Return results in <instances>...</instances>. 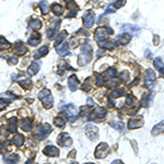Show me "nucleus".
Segmentation results:
<instances>
[{
	"label": "nucleus",
	"mask_w": 164,
	"mask_h": 164,
	"mask_svg": "<svg viewBox=\"0 0 164 164\" xmlns=\"http://www.w3.org/2000/svg\"><path fill=\"white\" fill-rule=\"evenodd\" d=\"M113 34V30L111 29H104V28H99L95 31V41L99 44L100 47L102 48H109V49H113L116 47V42H111L109 41V36Z\"/></svg>",
	"instance_id": "obj_1"
},
{
	"label": "nucleus",
	"mask_w": 164,
	"mask_h": 164,
	"mask_svg": "<svg viewBox=\"0 0 164 164\" xmlns=\"http://www.w3.org/2000/svg\"><path fill=\"white\" fill-rule=\"evenodd\" d=\"M91 58H92V48H91L88 41H86L82 46V48H81V53L80 56H79V64L81 66H84L90 61Z\"/></svg>",
	"instance_id": "obj_2"
},
{
	"label": "nucleus",
	"mask_w": 164,
	"mask_h": 164,
	"mask_svg": "<svg viewBox=\"0 0 164 164\" xmlns=\"http://www.w3.org/2000/svg\"><path fill=\"white\" fill-rule=\"evenodd\" d=\"M61 111L65 112L66 115H67V117H68V119H69V122H74L79 116L78 109H77V106L73 104L65 105V106L61 107Z\"/></svg>",
	"instance_id": "obj_3"
},
{
	"label": "nucleus",
	"mask_w": 164,
	"mask_h": 164,
	"mask_svg": "<svg viewBox=\"0 0 164 164\" xmlns=\"http://www.w3.org/2000/svg\"><path fill=\"white\" fill-rule=\"evenodd\" d=\"M109 151V147L107 143L105 142L100 143L99 146L96 147V149H95V157H97V159H103V157H107Z\"/></svg>",
	"instance_id": "obj_4"
},
{
	"label": "nucleus",
	"mask_w": 164,
	"mask_h": 164,
	"mask_svg": "<svg viewBox=\"0 0 164 164\" xmlns=\"http://www.w3.org/2000/svg\"><path fill=\"white\" fill-rule=\"evenodd\" d=\"M51 131V127L48 124H44V125H41L37 127L36 129V135L38 137L39 140H43L49 135V132Z\"/></svg>",
	"instance_id": "obj_5"
},
{
	"label": "nucleus",
	"mask_w": 164,
	"mask_h": 164,
	"mask_svg": "<svg viewBox=\"0 0 164 164\" xmlns=\"http://www.w3.org/2000/svg\"><path fill=\"white\" fill-rule=\"evenodd\" d=\"M120 30L124 33H128L130 35H135V36H138L140 34V28L134 24H124V25L120 28Z\"/></svg>",
	"instance_id": "obj_6"
},
{
	"label": "nucleus",
	"mask_w": 164,
	"mask_h": 164,
	"mask_svg": "<svg viewBox=\"0 0 164 164\" xmlns=\"http://www.w3.org/2000/svg\"><path fill=\"white\" fill-rule=\"evenodd\" d=\"M107 111L103 107H97L92 114H90L89 120H102L103 118L106 116Z\"/></svg>",
	"instance_id": "obj_7"
},
{
	"label": "nucleus",
	"mask_w": 164,
	"mask_h": 164,
	"mask_svg": "<svg viewBox=\"0 0 164 164\" xmlns=\"http://www.w3.org/2000/svg\"><path fill=\"white\" fill-rule=\"evenodd\" d=\"M97 134H99V128H97L96 126L91 125V124L86 126V135L89 139L95 140V139L97 138Z\"/></svg>",
	"instance_id": "obj_8"
},
{
	"label": "nucleus",
	"mask_w": 164,
	"mask_h": 164,
	"mask_svg": "<svg viewBox=\"0 0 164 164\" xmlns=\"http://www.w3.org/2000/svg\"><path fill=\"white\" fill-rule=\"evenodd\" d=\"M143 120L142 117H132L128 122V128L129 129H136V128H140L143 126Z\"/></svg>",
	"instance_id": "obj_9"
},
{
	"label": "nucleus",
	"mask_w": 164,
	"mask_h": 164,
	"mask_svg": "<svg viewBox=\"0 0 164 164\" xmlns=\"http://www.w3.org/2000/svg\"><path fill=\"white\" fill-rule=\"evenodd\" d=\"M94 19H95V14L93 11H88L83 14V22L84 25L86 28H92V25L94 24Z\"/></svg>",
	"instance_id": "obj_10"
},
{
	"label": "nucleus",
	"mask_w": 164,
	"mask_h": 164,
	"mask_svg": "<svg viewBox=\"0 0 164 164\" xmlns=\"http://www.w3.org/2000/svg\"><path fill=\"white\" fill-rule=\"evenodd\" d=\"M60 25V20H58V19H54L53 20V26H51V28L47 30V37H48L49 39L53 38L54 36H55V34L57 33V29L59 28Z\"/></svg>",
	"instance_id": "obj_11"
},
{
	"label": "nucleus",
	"mask_w": 164,
	"mask_h": 164,
	"mask_svg": "<svg viewBox=\"0 0 164 164\" xmlns=\"http://www.w3.org/2000/svg\"><path fill=\"white\" fill-rule=\"evenodd\" d=\"M130 39H131V35L128 34V33H122V34L118 35V36L116 37L115 42H116V44L126 45L130 42Z\"/></svg>",
	"instance_id": "obj_12"
},
{
	"label": "nucleus",
	"mask_w": 164,
	"mask_h": 164,
	"mask_svg": "<svg viewBox=\"0 0 164 164\" xmlns=\"http://www.w3.org/2000/svg\"><path fill=\"white\" fill-rule=\"evenodd\" d=\"M155 80V73L152 69H148L146 72V86L148 88H152Z\"/></svg>",
	"instance_id": "obj_13"
},
{
	"label": "nucleus",
	"mask_w": 164,
	"mask_h": 164,
	"mask_svg": "<svg viewBox=\"0 0 164 164\" xmlns=\"http://www.w3.org/2000/svg\"><path fill=\"white\" fill-rule=\"evenodd\" d=\"M56 51H57V54L59 56H63V57H65V56L69 55L70 54V49H69V45H68V43H63L61 45H59V46L56 47Z\"/></svg>",
	"instance_id": "obj_14"
},
{
	"label": "nucleus",
	"mask_w": 164,
	"mask_h": 164,
	"mask_svg": "<svg viewBox=\"0 0 164 164\" xmlns=\"http://www.w3.org/2000/svg\"><path fill=\"white\" fill-rule=\"evenodd\" d=\"M43 152H44V154L47 155V157H55L59 155V149L56 148V147H54V146H48L43 150Z\"/></svg>",
	"instance_id": "obj_15"
},
{
	"label": "nucleus",
	"mask_w": 164,
	"mask_h": 164,
	"mask_svg": "<svg viewBox=\"0 0 164 164\" xmlns=\"http://www.w3.org/2000/svg\"><path fill=\"white\" fill-rule=\"evenodd\" d=\"M58 141L60 142V144L64 147H68L72 144V139L70 138V136L68 134H60L59 138H58Z\"/></svg>",
	"instance_id": "obj_16"
},
{
	"label": "nucleus",
	"mask_w": 164,
	"mask_h": 164,
	"mask_svg": "<svg viewBox=\"0 0 164 164\" xmlns=\"http://www.w3.org/2000/svg\"><path fill=\"white\" fill-rule=\"evenodd\" d=\"M68 86H69L70 91H72V92L77 91V89H78V78H77L76 74H72V76L69 77V79H68Z\"/></svg>",
	"instance_id": "obj_17"
},
{
	"label": "nucleus",
	"mask_w": 164,
	"mask_h": 164,
	"mask_svg": "<svg viewBox=\"0 0 164 164\" xmlns=\"http://www.w3.org/2000/svg\"><path fill=\"white\" fill-rule=\"evenodd\" d=\"M39 69H41V63H39V61H34V63L31 64V66L28 68V73L30 74V76H34V74H36L37 72L39 71Z\"/></svg>",
	"instance_id": "obj_18"
},
{
	"label": "nucleus",
	"mask_w": 164,
	"mask_h": 164,
	"mask_svg": "<svg viewBox=\"0 0 164 164\" xmlns=\"http://www.w3.org/2000/svg\"><path fill=\"white\" fill-rule=\"evenodd\" d=\"M67 7L68 9L70 10V12L71 13L67 14V18H72V16H77V11H78V6H77V3H74L73 1H69V2L67 3Z\"/></svg>",
	"instance_id": "obj_19"
},
{
	"label": "nucleus",
	"mask_w": 164,
	"mask_h": 164,
	"mask_svg": "<svg viewBox=\"0 0 164 164\" xmlns=\"http://www.w3.org/2000/svg\"><path fill=\"white\" fill-rule=\"evenodd\" d=\"M26 47H25V45L23 44L22 42H18L16 44V49H14V51H16V55H18V56H22V55H24V54L26 53Z\"/></svg>",
	"instance_id": "obj_20"
},
{
	"label": "nucleus",
	"mask_w": 164,
	"mask_h": 164,
	"mask_svg": "<svg viewBox=\"0 0 164 164\" xmlns=\"http://www.w3.org/2000/svg\"><path fill=\"white\" fill-rule=\"evenodd\" d=\"M164 131V120H162V122H160L157 125H155L154 127L152 128V130H151V134L153 135V136H157V135L161 134V132Z\"/></svg>",
	"instance_id": "obj_21"
},
{
	"label": "nucleus",
	"mask_w": 164,
	"mask_h": 164,
	"mask_svg": "<svg viewBox=\"0 0 164 164\" xmlns=\"http://www.w3.org/2000/svg\"><path fill=\"white\" fill-rule=\"evenodd\" d=\"M41 100H42V103H43V105H44L45 109H51L54 105V100H53L51 94L47 95V96L43 97V99H41Z\"/></svg>",
	"instance_id": "obj_22"
},
{
	"label": "nucleus",
	"mask_w": 164,
	"mask_h": 164,
	"mask_svg": "<svg viewBox=\"0 0 164 164\" xmlns=\"http://www.w3.org/2000/svg\"><path fill=\"white\" fill-rule=\"evenodd\" d=\"M41 34H38V33H35V34H33L32 36L29 38V44L32 45V46H36V45L39 44V42H41Z\"/></svg>",
	"instance_id": "obj_23"
},
{
	"label": "nucleus",
	"mask_w": 164,
	"mask_h": 164,
	"mask_svg": "<svg viewBox=\"0 0 164 164\" xmlns=\"http://www.w3.org/2000/svg\"><path fill=\"white\" fill-rule=\"evenodd\" d=\"M21 128L24 131H30L32 129V120L30 118H24L21 122Z\"/></svg>",
	"instance_id": "obj_24"
},
{
	"label": "nucleus",
	"mask_w": 164,
	"mask_h": 164,
	"mask_svg": "<svg viewBox=\"0 0 164 164\" xmlns=\"http://www.w3.org/2000/svg\"><path fill=\"white\" fill-rule=\"evenodd\" d=\"M122 95H125V89H124V88L116 89V90H114L113 92H112V94H111V96H109V99H111V101H113V100L117 99V97L122 96Z\"/></svg>",
	"instance_id": "obj_25"
},
{
	"label": "nucleus",
	"mask_w": 164,
	"mask_h": 164,
	"mask_svg": "<svg viewBox=\"0 0 164 164\" xmlns=\"http://www.w3.org/2000/svg\"><path fill=\"white\" fill-rule=\"evenodd\" d=\"M48 51H49V49H48V47L47 46L41 47V48H39L38 51L34 54V58L35 59H38V58L43 57V56H46L47 54H48Z\"/></svg>",
	"instance_id": "obj_26"
},
{
	"label": "nucleus",
	"mask_w": 164,
	"mask_h": 164,
	"mask_svg": "<svg viewBox=\"0 0 164 164\" xmlns=\"http://www.w3.org/2000/svg\"><path fill=\"white\" fill-rule=\"evenodd\" d=\"M12 142H13L16 147H21L24 143V137L20 134H16V136L13 137V139H12Z\"/></svg>",
	"instance_id": "obj_27"
},
{
	"label": "nucleus",
	"mask_w": 164,
	"mask_h": 164,
	"mask_svg": "<svg viewBox=\"0 0 164 164\" xmlns=\"http://www.w3.org/2000/svg\"><path fill=\"white\" fill-rule=\"evenodd\" d=\"M29 26H30V29H33V30L37 31L42 28V21L38 20V19H35V20H32V21L30 22Z\"/></svg>",
	"instance_id": "obj_28"
},
{
	"label": "nucleus",
	"mask_w": 164,
	"mask_h": 164,
	"mask_svg": "<svg viewBox=\"0 0 164 164\" xmlns=\"http://www.w3.org/2000/svg\"><path fill=\"white\" fill-rule=\"evenodd\" d=\"M54 124H55L57 127L64 128L66 125V119L64 117H61V116H58V117H56L55 119H54Z\"/></svg>",
	"instance_id": "obj_29"
},
{
	"label": "nucleus",
	"mask_w": 164,
	"mask_h": 164,
	"mask_svg": "<svg viewBox=\"0 0 164 164\" xmlns=\"http://www.w3.org/2000/svg\"><path fill=\"white\" fill-rule=\"evenodd\" d=\"M16 128H18V126H16V118H11V119L9 120L8 130H9L10 132H16Z\"/></svg>",
	"instance_id": "obj_30"
},
{
	"label": "nucleus",
	"mask_w": 164,
	"mask_h": 164,
	"mask_svg": "<svg viewBox=\"0 0 164 164\" xmlns=\"http://www.w3.org/2000/svg\"><path fill=\"white\" fill-rule=\"evenodd\" d=\"M152 96H153L152 94L147 95V96L144 97L142 101H141V105H142L143 107H149V106H150L151 102H152Z\"/></svg>",
	"instance_id": "obj_31"
},
{
	"label": "nucleus",
	"mask_w": 164,
	"mask_h": 164,
	"mask_svg": "<svg viewBox=\"0 0 164 164\" xmlns=\"http://www.w3.org/2000/svg\"><path fill=\"white\" fill-rule=\"evenodd\" d=\"M9 47H10V43L3 36H0V49L3 51V49H8Z\"/></svg>",
	"instance_id": "obj_32"
},
{
	"label": "nucleus",
	"mask_w": 164,
	"mask_h": 164,
	"mask_svg": "<svg viewBox=\"0 0 164 164\" xmlns=\"http://www.w3.org/2000/svg\"><path fill=\"white\" fill-rule=\"evenodd\" d=\"M154 67H155V69H157L159 71H163L164 64H163V61H162L161 58H155V60H154Z\"/></svg>",
	"instance_id": "obj_33"
},
{
	"label": "nucleus",
	"mask_w": 164,
	"mask_h": 164,
	"mask_svg": "<svg viewBox=\"0 0 164 164\" xmlns=\"http://www.w3.org/2000/svg\"><path fill=\"white\" fill-rule=\"evenodd\" d=\"M51 11H53L56 16H60V14L63 13V7L59 6L58 3H55V5H53V7H51Z\"/></svg>",
	"instance_id": "obj_34"
},
{
	"label": "nucleus",
	"mask_w": 164,
	"mask_h": 164,
	"mask_svg": "<svg viewBox=\"0 0 164 164\" xmlns=\"http://www.w3.org/2000/svg\"><path fill=\"white\" fill-rule=\"evenodd\" d=\"M6 164H18V160L19 157L16 155H11V157H6Z\"/></svg>",
	"instance_id": "obj_35"
},
{
	"label": "nucleus",
	"mask_w": 164,
	"mask_h": 164,
	"mask_svg": "<svg viewBox=\"0 0 164 164\" xmlns=\"http://www.w3.org/2000/svg\"><path fill=\"white\" fill-rule=\"evenodd\" d=\"M111 125H112V127L115 128L118 131H122V130H124V124H122V122H119V120H118V122H113Z\"/></svg>",
	"instance_id": "obj_36"
},
{
	"label": "nucleus",
	"mask_w": 164,
	"mask_h": 164,
	"mask_svg": "<svg viewBox=\"0 0 164 164\" xmlns=\"http://www.w3.org/2000/svg\"><path fill=\"white\" fill-rule=\"evenodd\" d=\"M39 7H41V10H42V12L44 14H46L47 12H48V8H49V5H48V2L47 1H41L39 2Z\"/></svg>",
	"instance_id": "obj_37"
},
{
	"label": "nucleus",
	"mask_w": 164,
	"mask_h": 164,
	"mask_svg": "<svg viewBox=\"0 0 164 164\" xmlns=\"http://www.w3.org/2000/svg\"><path fill=\"white\" fill-rule=\"evenodd\" d=\"M20 84H21L22 88H24L25 90H29V89L32 86V81H31L30 79H26V80H22L21 82H20Z\"/></svg>",
	"instance_id": "obj_38"
},
{
	"label": "nucleus",
	"mask_w": 164,
	"mask_h": 164,
	"mask_svg": "<svg viewBox=\"0 0 164 164\" xmlns=\"http://www.w3.org/2000/svg\"><path fill=\"white\" fill-rule=\"evenodd\" d=\"M126 104H127L128 106H132V105H135L136 104V97H135L134 95H128L127 100H126Z\"/></svg>",
	"instance_id": "obj_39"
},
{
	"label": "nucleus",
	"mask_w": 164,
	"mask_h": 164,
	"mask_svg": "<svg viewBox=\"0 0 164 164\" xmlns=\"http://www.w3.org/2000/svg\"><path fill=\"white\" fill-rule=\"evenodd\" d=\"M67 36V33L66 32H61L59 35H58V37H57V41L55 42V46H58V44H60V43L63 42L64 39H65V37Z\"/></svg>",
	"instance_id": "obj_40"
},
{
	"label": "nucleus",
	"mask_w": 164,
	"mask_h": 164,
	"mask_svg": "<svg viewBox=\"0 0 164 164\" xmlns=\"http://www.w3.org/2000/svg\"><path fill=\"white\" fill-rule=\"evenodd\" d=\"M105 73L109 77V78H115L117 76V71H116L115 68H109V69L105 71Z\"/></svg>",
	"instance_id": "obj_41"
},
{
	"label": "nucleus",
	"mask_w": 164,
	"mask_h": 164,
	"mask_svg": "<svg viewBox=\"0 0 164 164\" xmlns=\"http://www.w3.org/2000/svg\"><path fill=\"white\" fill-rule=\"evenodd\" d=\"M125 3H126V0H115L113 3V7L120 8V7H122V6H125Z\"/></svg>",
	"instance_id": "obj_42"
},
{
	"label": "nucleus",
	"mask_w": 164,
	"mask_h": 164,
	"mask_svg": "<svg viewBox=\"0 0 164 164\" xmlns=\"http://www.w3.org/2000/svg\"><path fill=\"white\" fill-rule=\"evenodd\" d=\"M10 104V101H7L5 99H0V111H2L6 106Z\"/></svg>",
	"instance_id": "obj_43"
},
{
	"label": "nucleus",
	"mask_w": 164,
	"mask_h": 164,
	"mask_svg": "<svg viewBox=\"0 0 164 164\" xmlns=\"http://www.w3.org/2000/svg\"><path fill=\"white\" fill-rule=\"evenodd\" d=\"M49 94H51V91L47 90V89H43V90L38 93V97L39 99H43V97L47 96V95H49Z\"/></svg>",
	"instance_id": "obj_44"
},
{
	"label": "nucleus",
	"mask_w": 164,
	"mask_h": 164,
	"mask_svg": "<svg viewBox=\"0 0 164 164\" xmlns=\"http://www.w3.org/2000/svg\"><path fill=\"white\" fill-rule=\"evenodd\" d=\"M120 80L124 81V82L129 81V73L127 71H124L122 73H120Z\"/></svg>",
	"instance_id": "obj_45"
},
{
	"label": "nucleus",
	"mask_w": 164,
	"mask_h": 164,
	"mask_svg": "<svg viewBox=\"0 0 164 164\" xmlns=\"http://www.w3.org/2000/svg\"><path fill=\"white\" fill-rule=\"evenodd\" d=\"M104 84V78L102 76H100V74H96V86H101Z\"/></svg>",
	"instance_id": "obj_46"
},
{
	"label": "nucleus",
	"mask_w": 164,
	"mask_h": 164,
	"mask_svg": "<svg viewBox=\"0 0 164 164\" xmlns=\"http://www.w3.org/2000/svg\"><path fill=\"white\" fill-rule=\"evenodd\" d=\"M8 63H9V65H16V64L18 63V58L14 57V56H10V57L8 58Z\"/></svg>",
	"instance_id": "obj_47"
},
{
	"label": "nucleus",
	"mask_w": 164,
	"mask_h": 164,
	"mask_svg": "<svg viewBox=\"0 0 164 164\" xmlns=\"http://www.w3.org/2000/svg\"><path fill=\"white\" fill-rule=\"evenodd\" d=\"M114 12H115V9H114L111 5V6H109V8L106 9V12H105V13H114Z\"/></svg>",
	"instance_id": "obj_48"
},
{
	"label": "nucleus",
	"mask_w": 164,
	"mask_h": 164,
	"mask_svg": "<svg viewBox=\"0 0 164 164\" xmlns=\"http://www.w3.org/2000/svg\"><path fill=\"white\" fill-rule=\"evenodd\" d=\"M159 42H160V39H159V36L157 35H154V39H153V44L157 46V45H159Z\"/></svg>",
	"instance_id": "obj_49"
},
{
	"label": "nucleus",
	"mask_w": 164,
	"mask_h": 164,
	"mask_svg": "<svg viewBox=\"0 0 164 164\" xmlns=\"http://www.w3.org/2000/svg\"><path fill=\"white\" fill-rule=\"evenodd\" d=\"M144 54H146V57H148V58H151V57H152V54H151V51H149V49H147L146 53H144Z\"/></svg>",
	"instance_id": "obj_50"
},
{
	"label": "nucleus",
	"mask_w": 164,
	"mask_h": 164,
	"mask_svg": "<svg viewBox=\"0 0 164 164\" xmlns=\"http://www.w3.org/2000/svg\"><path fill=\"white\" fill-rule=\"evenodd\" d=\"M88 104L89 105H93V106H94V102L92 101V99H91V97H89V99H88Z\"/></svg>",
	"instance_id": "obj_51"
},
{
	"label": "nucleus",
	"mask_w": 164,
	"mask_h": 164,
	"mask_svg": "<svg viewBox=\"0 0 164 164\" xmlns=\"http://www.w3.org/2000/svg\"><path fill=\"white\" fill-rule=\"evenodd\" d=\"M101 55H104V51L101 49L100 51H97V57H101Z\"/></svg>",
	"instance_id": "obj_52"
},
{
	"label": "nucleus",
	"mask_w": 164,
	"mask_h": 164,
	"mask_svg": "<svg viewBox=\"0 0 164 164\" xmlns=\"http://www.w3.org/2000/svg\"><path fill=\"white\" fill-rule=\"evenodd\" d=\"M112 164H124V163H122V161H119V160H115Z\"/></svg>",
	"instance_id": "obj_53"
},
{
	"label": "nucleus",
	"mask_w": 164,
	"mask_h": 164,
	"mask_svg": "<svg viewBox=\"0 0 164 164\" xmlns=\"http://www.w3.org/2000/svg\"><path fill=\"white\" fill-rule=\"evenodd\" d=\"M74 154H76V151L73 150V151H71V153H70V154H69V157H74Z\"/></svg>",
	"instance_id": "obj_54"
},
{
	"label": "nucleus",
	"mask_w": 164,
	"mask_h": 164,
	"mask_svg": "<svg viewBox=\"0 0 164 164\" xmlns=\"http://www.w3.org/2000/svg\"><path fill=\"white\" fill-rule=\"evenodd\" d=\"M0 153H2V148H1V146H0Z\"/></svg>",
	"instance_id": "obj_55"
},
{
	"label": "nucleus",
	"mask_w": 164,
	"mask_h": 164,
	"mask_svg": "<svg viewBox=\"0 0 164 164\" xmlns=\"http://www.w3.org/2000/svg\"><path fill=\"white\" fill-rule=\"evenodd\" d=\"M86 164H94V163H91V162H90V163H86Z\"/></svg>",
	"instance_id": "obj_56"
},
{
	"label": "nucleus",
	"mask_w": 164,
	"mask_h": 164,
	"mask_svg": "<svg viewBox=\"0 0 164 164\" xmlns=\"http://www.w3.org/2000/svg\"><path fill=\"white\" fill-rule=\"evenodd\" d=\"M71 164H74V163H71Z\"/></svg>",
	"instance_id": "obj_57"
},
{
	"label": "nucleus",
	"mask_w": 164,
	"mask_h": 164,
	"mask_svg": "<svg viewBox=\"0 0 164 164\" xmlns=\"http://www.w3.org/2000/svg\"><path fill=\"white\" fill-rule=\"evenodd\" d=\"M46 164H49V163H46Z\"/></svg>",
	"instance_id": "obj_58"
},
{
	"label": "nucleus",
	"mask_w": 164,
	"mask_h": 164,
	"mask_svg": "<svg viewBox=\"0 0 164 164\" xmlns=\"http://www.w3.org/2000/svg\"><path fill=\"white\" fill-rule=\"evenodd\" d=\"M163 72H164V69H163Z\"/></svg>",
	"instance_id": "obj_59"
}]
</instances>
